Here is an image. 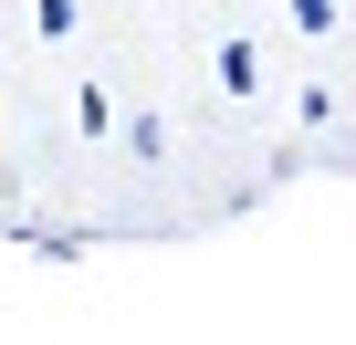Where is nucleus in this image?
<instances>
[{
  "label": "nucleus",
  "instance_id": "2",
  "mask_svg": "<svg viewBox=\"0 0 356 345\" xmlns=\"http://www.w3.org/2000/svg\"><path fill=\"white\" fill-rule=\"evenodd\" d=\"M32 22L42 32H74V0H32Z\"/></svg>",
  "mask_w": 356,
  "mask_h": 345
},
{
  "label": "nucleus",
  "instance_id": "3",
  "mask_svg": "<svg viewBox=\"0 0 356 345\" xmlns=\"http://www.w3.org/2000/svg\"><path fill=\"white\" fill-rule=\"evenodd\" d=\"M293 22L304 32H335V0H293Z\"/></svg>",
  "mask_w": 356,
  "mask_h": 345
},
{
  "label": "nucleus",
  "instance_id": "1",
  "mask_svg": "<svg viewBox=\"0 0 356 345\" xmlns=\"http://www.w3.org/2000/svg\"><path fill=\"white\" fill-rule=\"evenodd\" d=\"M220 84L252 94V84H262V53H252V42H220Z\"/></svg>",
  "mask_w": 356,
  "mask_h": 345
}]
</instances>
